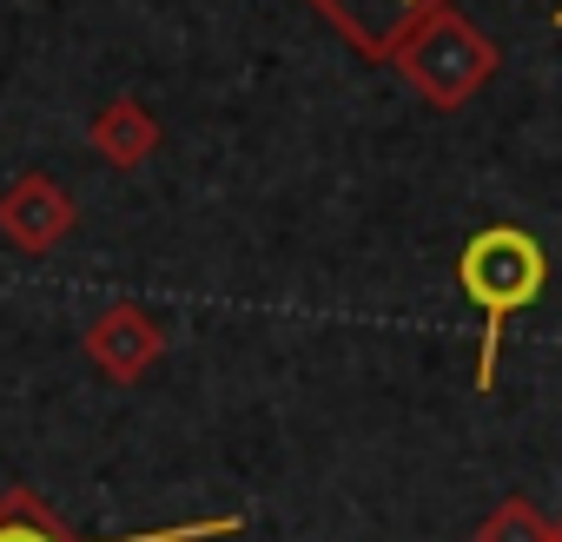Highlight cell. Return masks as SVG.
I'll return each instance as SVG.
<instances>
[{"mask_svg": "<svg viewBox=\"0 0 562 542\" xmlns=\"http://www.w3.org/2000/svg\"><path fill=\"white\" fill-rule=\"evenodd\" d=\"M549 285V251L536 232L522 225H483L463 238L457 251V292L483 312V338H476V391L496 384L503 364V331L516 312H529Z\"/></svg>", "mask_w": 562, "mask_h": 542, "instance_id": "1", "label": "cell"}, {"mask_svg": "<svg viewBox=\"0 0 562 542\" xmlns=\"http://www.w3.org/2000/svg\"><path fill=\"white\" fill-rule=\"evenodd\" d=\"M391 67L404 74V87H411L424 106L457 113V106H470V100L496 80L503 54H496V41H490L463 8H437V14H424V21L404 34V47L391 54Z\"/></svg>", "mask_w": 562, "mask_h": 542, "instance_id": "2", "label": "cell"}, {"mask_svg": "<svg viewBox=\"0 0 562 542\" xmlns=\"http://www.w3.org/2000/svg\"><path fill=\"white\" fill-rule=\"evenodd\" d=\"M245 529H251V516H245V509H225V516L159 522V529H133V535H100V542H232V535H245ZM0 542H74V535H67L60 509H54L41 489L14 483V489H0Z\"/></svg>", "mask_w": 562, "mask_h": 542, "instance_id": "3", "label": "cell"}, {"mask_svg": "<svg viewBox=\"0 0 562 542\" xmlns=\"http://www.w3.org/2000/svg\"><path fill=\"white\" fill-rule=\"evenodd\" d=\"M80 351H87V364H93L106 384H139V377H153L159 358H166V325H159L146 305H126V298H120V305L93 312Z\"/></svg>", "mask_w": 562, "mask_h": 542, "instance_id": "4", "label": "cell"}, {"mask_svg": "<svg viewBox=\"0 0 562 542\" xmlns=\"http://www.w3.org/2000/svg\"><path fill=\"white\" fill-rule=\"evenodd\" d=\"M74 218H80V205H74V192L54 172H21L8 192H0V238H8L14 251H27V258L60 251Z\"/></svg>", "mask_w": 562, "mask_h": 542, "instance_id": "5", "label": "cell"}, {"mask_svg": "<svg viewBox=\"0 0 562 542\" xmlns=\"http://www.w3.org/2000/svg\"><path fill=\"white\" fill-rule=\"evenodd\" d=\"M437 8H450V0H312V14L338 41H351L358 60H391L404 47V34Z\"/></svg>", "mask_w": 562, "mask_h": 542, "instance_id": "6", "label": "cell"}, {"mask_svg": "<svg viewBox=\"0 0 562 542\" xmlns=\"http://www.w3.org/2000/svg\"><path fill=\"white\" fill-rule=\"evenodd\" d=\"M87 146H93L113 172H139V166L166 146V126H159V113H153L146 100L113 93V100L87 120Z\"/></svg>", "mask_w": 562, "mask_h": 542, "instance_id": "7", "label": "cell"}, {"mask_svg": "<svg viewBox=\"0 0 562 542\" xmlns=\"http://www.w3.org/2000/svg\"><path fill=\"white\" fill-rule=\"evenodd\" d=\"M476 542H555L549 516L529 503V496H503L483 522H476Z\"/></svg>", "mask_w": 562, "mask_h": 542, "instance_id": "8", "label": "cell"}, {"mask_svg": "<svg viewBox=\"0 0 562 542\" xmlns=\"http://www.w3.org/2000/svg\"><path fill=\"white\" fill-rule=\"evenodd\" d=\"M549 529H555V542H562V516H549Z\"/></svg>", "mask_w": 562, "mask_h": 542, "instance_id": "9", "label": "cell"}, {"mask_svg": "<svg viewBox=\"0 0 562 542\" xmlns=\"http://www.w3.org/2000/svg\"><path fill=\"white\" fill-rule=\"evenodd\" d=\"M555 27H562V8H555Z\"/></svg>", "mask_w": 562, "mask_h": 542, "instance_id": "10", "label": "cell"}]
</instances>
